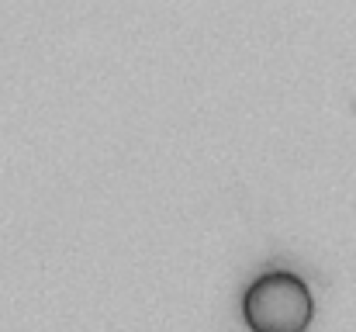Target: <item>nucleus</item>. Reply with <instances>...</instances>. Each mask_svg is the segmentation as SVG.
Instances as JSON below:
<instances>
[{
    "label": "nucleus",
    "instance_id": "nucleus-1",
    "mask_svg": "<svg viewBox=\"0 0 356 332\" xmlns=\"http://www.w3.org/2000/svg\"><path fill=\"white\" fill-rule=\"evenodd\" d=\"M242 312L252 332H305V326L312 322L315 301L298 274L266 270L245 287Z\"/></svg>",
    "mask_w": 356,
    "mask_h": 332
}]
</instances>
